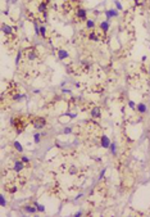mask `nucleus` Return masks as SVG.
<instances>
[{
    "instance_id": "1",
    "label": "nucleus",
    "mask_w": 150,
    "mask_h": 217,
    "mask_svg": "<svg viewBox=\"0 0 150 217\" xmlns=\"http://www.w3.org/2000/svg\"><path fill=\"white\" fill-rule=\"evenodd\" d=\"M10 125H12V127L15 130L17 134H21V132L25 131V129L27 126V122H26V119L22 116H17V117L10 118Z\"/></svg>"
},
{
    "instance_id": "2",
    "label": "nucleus",
    "mask_w": 150,
    "mask_h": 217,
    "mask_svg": "<svg viewBox=\"0 0 150 217\" xmlns=\"http://www.w3.org/2000/svg\"><path fill=\"white\" fill-rule=\"evenodd\" d=\"M31 123H32V126L35 127V129H44L45 127V125H46V119L44 118V117H40V116H35V117H32L31 118Z\"/></svg>"
},
{
    "instance_id": "3",
    "label": "nucleus",
    "mask_w": 150,
    "mask_h": 217,
    "mask_svg": "<svg viewBox=\"0 0 150 217\" xmlns=\"http://www.w3.org/2000/svg\"><path fill=\"white\" fill-rule=\"evenodd\" d=\"M76 17H77V19L78 21H87V12L85 9H83L82 7H77L76 9Z\"/></svg>"
},
{
    "instance_id": "4",
    "label": "nucleus",
    "mask_w": 150,
    "mask_h": 217,
    "mask_svg": "<svg viewBox=\"0 0 150 217\" xmlns=\"http://www.w3.org/2000/svg\"><path fill=\"white\" fill-rule=\"evenodd\" d=\"M25 54L27 57V59H30V60H35L37 58V51L35 48H27L25 50Z\"/></svg>"
},
{
    "instance_id": "5",
    "label": "nucleus",
    "mask_w": 150,
    "mask_h": 217,
    "mask_svg": "<svg viewBox=\"0 0 150 217\" xmlns=\"http://www.w3.org/2000/svg\"><path fill=\"white\" fill-rule=\"evenodd\" d=\"M90 115H91L92 118H100L101 117V109H100L99 107H94L90 112Z\"/></svg>"
},
{
    "instance_id": "6",
    "label": "nucleus",
    "mask_w": 150,
    "mask_h": 217,
    "mask_svg": "<svg viewBox=\"0 0 150 217\" xmlns=\"http://www.w3.org/2000/svg\"><path fill=\"white\" fill-rule=\"evenodd\" d=\"M1 32L4 33V35H12V33H13V28L10 27L9 25H7V23H3L1 25Z\"/></svg>"
},
{
    "instance_id": "7",
    "label": "nucleus",
    "mask_w": 150,
    "mask_h": 217,
    "mask_svg": "<svg viewBox=\"0 0 150 217\" xmlns=\"http://www.w3.org/2000/svg\"><path fill=\"white\" fill-rule=\"evenodd\" d=\"M25 164H26V163H23L22 161H15V162H14V167H13V170L15 171V172H21V171L25 168Z\"/></svg>"
},
{
    "instance_id": "8",
    "label": "nucleus",
    "mask_w": 150,
    "mask_h": 217,
    "mask_svg": "<svg viewBox=\"0 0 150 217\" xmlns=\"http://www.w3.org/2000/svg\"><path fill=\"white\" fill-rule=\"evenodd\" d=\"M58 58L60 60H63V59H67V58H69V54H68V51L64 50V49H59L58 50Z\"/></svg>"
},
{
    "instance_id": "9",
    "label": "nucleus",
    "mask_w": 150,
    "mask_h": 217,
    "mask_svg": "<svg viewBox=\"0 0 150 217\" xmlns=\"http://www.w3.org/2000/svg\"><path fill=\"white\" fill-rule=\"evenodd\" d=\"M46 9H48V3H45V1H44V0H42V1H41L40 4H38V7H37V10H38V12H40V13L45 14V13L48 12Z\"/></svg>"
},
{
    "instance_id": "10",
    "label": "nucleus",
    "mask_w": 150,
    "mask_h": 217,
    "mask_svg": "<svg viewBox=\"0 0 150 217\" xmlns=\"http://www.w3.org/2000/svg\"><path fill=\"white\" fill-rule=\"evenodd\" d=\"M99 27H100V30H101L104 33H107V32L109 31V22H108V21H103V22H100Z\"/></svg>"
},
{
    "instance_id": "11",
    "label": "nucleus",
    "mask_w": 150,
    "mask_h": 217,
    "mask_svg": "<svg viewBox=\"0 0 150 217\" xmlns=\"http://www.w3.org/2000/svg\"><path fill=\"white\" fill-rule=\"evenodd\" d=\"M110 144H112V143H110V140H109L105 135H103V136H101V146H103V148H109Z\"/></svg>"
},
{
    "instance_id": "12",
    "label": "nucleus",
    "mask_w": 150,
    "mask_h": 217,
    "mask_svg": "<svg viewBox=\"0 0 150 217\" xmlns=\"http://www.w3.org/2000/svg\"><path fill=\"white\" fill-rule=\"evenodd\" d=\"M136 108H137L138 113H141V115L146 113V111H148V107H146V104H144V103H140V104H137Z\"/></svg>"
},
{
    "instance_id": "13",
    "label": "nucleus",
    "mask_w": 150,
    "mask_h": 217,
    "mask_svg": "<svg viewBox=\"0 0 150 217\" xmlns=\"http://www.w3.org/2000/svg\"><path fill=\"white\" fill-rule=\"evenodd\" d=\"M105 15H107L108 18H110V17H117L118 15V12H117L115 9H108V10H105Z\"/></svg>"
},
{
    "instance_id": "14",
    "label": "nucleus",
    "mask_w": 150,
    "mask_h": 217,
    "mask_svg": "<svg viewBox=\"0 0 150 217\" xmlns=\"http://www.w3.org/2000/svg\"><path fill=\"white\" fill-rule=\"evenodd\" d=\"M25 211H26V212H28V213H35L36 211H37V208L32 207V205H25Z\"/></svg>"
},
{
    "instance_id": "15",
    "label": "nucleus",
    "mask_w": 150,
    "mask_h": 217,
    "mask_svg": "<svg viewBox=\"0 0 150 217\" xmlns=\"http://www.w3.org/2000/svg\"><path fill=\"white\" fill-rule=\"evenodd\" d=\"M88 39L92 40V41H99V37H98V35H96L95 31H92V32L88 33Z\"/></svg>"
},
{
    "instance_id": "16",
    "label": "nucleus",
    "mask_w": 150,
    "mask_h": 217,
    "mask_svg": "<svg viewBox=\"0 0 150 217\" xmlns=\"http://www.w3.org/2000/svg\"><path fill=\"white\" fill-rule=\"evenodd\" d=\"M13 145H14V148H15V149L18 150V152H21V153L23 152V146L21 145V143H19V141H14V143H13Z\"/></svg>"
},
{
    "instance_id": "17",
    "label": "nucleus",
    "mask_w": 150,
    "mask_h": 217,
    "mask_svg": "<svg viewBox=\"0 0 150 217\" xmlns=\"http://www.w3.org/2000/svg\"><path fill=\"white\" fill-rule=\"evenodd\" d=\"M33 141H35V144H38V143L41 141V136H40V134H38V132L33 134Z\"/></svg>"
},
{
    "instance_id": "18",
    "label": "nucleus",
    "mask_w": 150,
    "mask_h": 217,
    "mask_svg": "<svg viewBox=\"0 0 150 217\" xmlns=\"http://www.w3.org/2000/svg\"><path fill=\"white\" fill-rule=\"evenodd\" d=\"M33 205L37 208V211H40V212H45V207H44L42 204H38L37 202H35V203H33Z\"/></svg>"
},
{
    "instance_id": "19",
    "label": "nucleus",
    "mask_w": 150,
    "mask_h": 217,
    "mask_svg": "<svg viewBox=\"0 0 150 217\" xmlns=\"http://www.w3.org/2000/svg\"><path fill=\"white\" fill-rule=\"evenodd\" d=\"M86 27L87 28H94L95 27V22H94L92 19H87L86 21Z\"/></svg>"
},
{
    "instance_id": "20",
    "label": "nucleus",
    "mask_w": 150,
    "mask_h": 217,
    "mask_svg": "<svg viewBox=\"0 0 150 217\" xmlns=\"http://www.w3.org/2000/svg\"><path fill=\"white\" fill-rule=\"evenodd\" d=\"M40 35H41V37H44V39L46 37V27H45V26H41V27H40Z\"/></svg>"
},
{
    "instance_id": "21",
    "label": "nucleus",
    "mask_w": 150,
    "mask_h": 217,
    "mask_svg": "<svg viewBox=\"0 0 150 217\" xmlns=\"http://www.w3.org/2000/svg\"><path fill=\"white\" fill-rule=\"evenodd\" d=\"M5 190H7L8 193H15L17 191V186L10 185V188H5Z\"/></svg>"
},
{
    "instance_id": "22",
    "label": "nucleus",
    "mask_w": 150,
    "mask_h": 217,
    "mask_svg": "<svg viewBox=\"0 0 150 217\" xmlns=\"http://www.w3.org/2000/svg\"><path fill=\"white\" fill-rule=\"evenodd\" d=\"M21 161L23 162V163H26V164H28V163H30V158L26 157V156H22V157H21Z\"/></svg>"
},
{
    "instance_id": "23",
    "label": "nucleus",
    "mask_w": 150,
    "mask_h": 217,
    "mask_svg": "<svg viewBox=\"0 0 150 217\" xmlns=\"http://www.w3.org/2000/svg\"><path fill=\"white\" fill-rule=\"evenodd\" d=\"M128 107L132 108V109H135V108H136V103L133 101V100H130V101H128Z\"/></svg>"
},
{
    "instance_id": "24",
    "label": "nucleus",
    "mask_w": 150,
    "mask_h": 217,
    "mask_svg": "<svg viewBox=\"0 0 150 217\" xmlns=\"http://www.w3.org/2000/svg\"><path fill=\"white\" fill-rule=\"evenodd\" d=\"M0 201H1V207H5V204H7V201H5L4 195H1V197H0Z\"/></svg>"
},
{
    "instance_id": "25",
    "label": "nucleus",
    "mask_w": 150,
    "mask_h": 217,
    "mask_svg": "<svg viewBox=\"0 0 150 217\" xmlns=\"http://www.w3.org/2000/svg\"><path fill=\"white\" fill-rule=\"evenodd\" d=\"M110 150H112L113 154H115V144H114V143H112V144H110Z\"/></svg>"
},
{
    "instance_id": "26",
    "label": "nucleus",
    "mask_w": 150,
    "mask_h": 217,
    "mask_svg": "<svg viewBox=\"0 0 150 217\" xmlns=\"http://www.w3.org/2000/svg\"><path fill=\"white\" fill-rule=\"evenodd\" d=\"M114 3H115V5H117V9H118V10H122V5L119 4V1H118V0H115Z\"/></svg>"
},
{
    "instance_id": "27",
    "label": "nucleus",
    "mask_w": 150,
    "mask_h": 217,
    "mask_svg": "<svg viewBox=\"0 0 150 217\" xmlns=\"http://www.w3.org/2000/svg\"><path fill=\"white\" fill-rule=\"evenodd\" d=\"M71 131H72V130H71L69 127H65V129H64V134H69Z\"/></svg>"
},
{
    "instance_id": "28",
    "label": "nucleus",
    "mask_w": 150,
    "mask_h": 217,
    "mask_svg": "<svg viewBox=\"0 0 150 217\" xmlns=\"http://www.w3.org/2000/svg\"><path fill=\"white\" fill-rule=\"evenodd\" d=\"M76 171H77V170H76L75 167H72V168L69 170V172H71V174H76Z\"/></svg>"
}]
</instances>
